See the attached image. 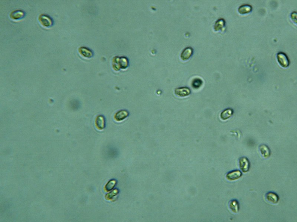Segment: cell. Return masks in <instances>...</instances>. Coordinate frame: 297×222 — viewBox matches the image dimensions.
<instances>
[{
	"mask_svg": "<svg viewBox=\"0 0 297 222\" xmlns=\"http://www.w3.org/2000/svg\"><path fill=\"white\" fill-rule=\"evenodd\" d=\"M38 21L43 27L48 28L53 25V20L52 18L47 15L42 14L38 17Z\"/></svg>",
	"mask_w": 297,
	"mask_h": 222,
	"instance_id": "obj_1",
	"label": "cell"
},
{
	"mask_svg": "<svg viewBox=\"0 0 297 222\" xmlns=\"http://www.w3.org/2000/svg\"><path fill=\"white\" fill-rule=\"evenodd\" d=\"M277 57L278 62L282 67L286 68L289 66V59L285 53L282 52L278 53Z\"/></svg>",
	"mask_w": 297,
	"mask_h": 222,
	"instance_id": "obj_2",
	"label": "cell"
},
{
	"mask_svg": "<svg viewBox=\"0 0 297 222\" xmlns=\"http://www.w3.org/2000/svg\"><path fill=\"white\" fill-rule=\"evenodd\" d=\"M239 163L240 169L244 173H247L249 171L250 168V163L247 158L242 157L240 158Z\"/></svg>",
	"mask_w": 297,
	"mask_h": 222,
	"instance_id": "obj_3",
	"label": "cell"
},
{
	"mask_svg": "<svg viewBox=\"0 0 297 222\" xmlns=\"http://www.w3.org/2000/svg\"><path fill=\"white\" fill-rule=\"evenodd\" d=\"M25 13L23 10H16L11 12L10 14V17L12 20H18L22 19L25 17Z\"/></svg>",
	"mask_w": 297,
	"mask_h": 222,
	"instance_id": "obj_4",
	"label": "cell"
},
{
	"mask_svg": "<svg viewBox=\"0 0 297 222\" xmlns=\"http://www.w3.org/2000/svg\"><path fill=\"white\" fill-rule=\"evenodd\" d=\"M242 176V173L238 170H234L227 173L226 177L228 180L234 181L240 178Z\"/></svg>",
	"mask_w": 297,
	"mask_h": 222,
	"instance_id": "obj_5",
	"label": "cell"
},
{
	"mask_svg": "<svg viewBox=\"0 0 297 222\" xmlns=\"http://www.w3.org/2000/svg\"><path fill=\"white\" fill-rule=\"evenodd\" d=\"M266 197L267 201L273 204L277 203L279 201L278 195L273 192H268L266 195Z\"/></svg>",
	"mask_w": 297,
	"mask_h": 222,
	"instance_id": "obj_6",
	"label": "cell"
},
{
	"mask_svg": "<svg viewBox=\"0 0 297 222\" xmlns=\"http://www.w3.org/2000/svg\"><path fill=\"white\" fill-rule=\"evenodd\" d=\"M175 92L177 95L181 97H185L190 94L191 90L187 87H181L175 89Z\"/></svg>",
	"mask_w": 297,
	"mask_h": 222,
	"instance_id": "obj_7",
	"label": "cell"
},
{
	"mask_svg": "<svg viewBox=\"0 0 297 222\" xmlns=\"http://www.w3.org/2000/svg\"><path fill=\"white\" fill-rule=\"evenodd\" d=\"M252 10V6L249 4H243L239 7L238 12L241 14H246L250 13Z\"/></svg>",
	"mask_w": 297,
	"mask_h": 222,
	"instance_id": "obj_8",
	"label": "cell"
},
{
	"mask_svg": "<svg viewBox=\"0 0 297 222\" xmlns=\"http://www.w3.org/2000/svg\"><path fill=\"white\" fill-rule=\"evenodd\" d=\"M260 150V151L261 155L265 158H268L270 155V151L268 146L266 145H261L259 147Z\"/></svg>",
	"mask_w": 297,
	"mask_h": 222,
	"instance_id": "obj_9",
	"label": "cell"
},
{
	"mask_svg": "<svg viewBox=\"0 0 297 222\" xmlns=\"http://www.w3.org/2000/svg\"><path fill=\"white\" fill-rule=\"evenodd\" d=\"M229 207L232 211L234 213L238 212L239 210V204L236 200H231L229 203Z\"/></svg>",
	"mask_w": 297,
	"mask_h": 222,
	"instance_id": "obj_10",
	"label": "cell"
},
{
	"mask_svg": "<svg viewBox=\"0 0 297 222\" xmlns=\"http://www.w3.org/2000/svg\"><path fill=\"white\" fill-rule=\"evenodd\" d=\"M192 54V50L190 47L186 48L183 51L181 54V58L183 60H187L189 58Z\"/></svg>",
	"mask_w": 297,
	"mask_h": 222,
	"instance_id": "obj_11",
	"label": "cell"
},
{
	"mask_svg": "<svg viewBox=\"0 0 297 222\" xmlns=\"http://www.w3.org/2000/svg\"><path fill=\"white\" fill-rule=\"evenodd\" d=\"M233 111L231 109H227L223 112L221 114V117L224 120L228 119L232 115Z\"/></svg>",
	"mask_w": 297,
	"mask_h": 222,
	"instance_id": "obj_12",
	"label": "cell"
},
{
	"mask_svg": "<svg viewBox=\"0 0 297 222\" xmlns=\"http://www.w3.org/2000/svg\"><path fill=\"white\" fill-rule=\"evenodd\" d=\"M225 21L223 19H219L215 24L214 29L215 30L218 31L222 29L225 26Z\"/></svg>",
	"mask_w": 297,
	"mask_h": 222,
	"instance_id": "obj_13",
	"label": "cell"
},
{
	"mask_svg": "<svg viewBox=\"0 0 297 222\" xmlns=\"http://www.w3.org/2000/svg\"><path fill=\"white\" fill-rule=\"evenodd\" d=\"M202 81L200 79H196L193 82V86L195 88H198L201 85Z\"/></svg>",
	"mask_w": 297,
	"mask_h": 222,
	"instance_id": "obj_14",
	"label": "cell"
},
{
	"mask_svg": "<svg viewBox=\"0 0 297 222\" xmlns=\"http://www.w3.org/2000/svg\"><path fill=\"white\" fill-rule=\"evenodd\" d=\"M116 181H115L113 180L109 182L107 185L106 189L108 191L111 190L112 189L114 186H115Z\"/></svg>",
	"mask_w": 297,
	"mask_h": 222,
	"instance_id": "obj_15",
	"label": "cell"
}]
</instances>
